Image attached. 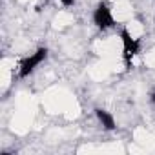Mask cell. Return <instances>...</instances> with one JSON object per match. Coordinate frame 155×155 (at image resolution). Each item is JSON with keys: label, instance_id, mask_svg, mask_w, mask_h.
I'll list each match as a JSON object with an SVG mask.
<instances>
[{"label": "cell", "instance_id": "cell-4", "mask_svg": "<svg viewBox=\"0 0 155 155\" xmlns=\"http://www.w3.org/2000/svg\"><path fill=\"white\" fill-rule=\"evenodd\" d=\"M95 115H97V119H99V122L102 124V128H104V130L111 131V130H115V128H117L115 117H113V115H111L110 111H106V110H101V108H97V110H95Z\"/></svg>", "mask_w": 155, "mask_h": 155}, {"label": "cell", "instance_id": "cell-3", "mask_svg": "<svg viewBox=\"0 0 155 155\" xmlns=\"http://www.w3.org/2000/svg\"><path fill=\"white\" fill-rule=\"evenodd\" d=\"M93 22L99 29H110L115 26V17H113V11L111 8L106 4V2H101L97 6V9L93 11Z\"/></svg>", "mask_w": 155, "mask_h": 155}, {"label": "cell", "instance_id": "cell-5", "mask_svg": "<svg viewBox=\"0 0 155 155\" xmlns=\"http://www.w3.org/2000/svg\"><path fill=\"white\" fill-rule=\"evenodd\" d=\"M60 2H62V4H64V6H71V4H73V2H75V0H60Z\"/></svg>", "mask_w": 155, "mask_h": 155}, {"label": "cell", "instance_id": "cell-2", "mask_svg": "<svg viewBox=\"0 0 155 155\" xmlns=\"http://www.w3.org/2000/svg\"><path fill=\"white\" fill-rule=\"evenodd\" d=\"M46 57H48V49L46 48H38L35 53H31L29 57H26L20 64H18V75L22 77H28V75H31L44 60H46Z\"/></svg>", "mask_w": 155, "mask_h": 155}, {"label": "cell", "instance_id": "cell-6", "mask_svg": "<svg viewBox=\"0 0 155 155\" xmlns=\"http://www.w3.org/2000/svg\"><path fill=\"white\" fill-rule=\"evenodd\" d=\"M150 101H151V104H155V91L151 93V99H150Z\"/></svg>", "mask_w": 155, "mask_h": 155}, {"label": "cell", "instance_id": "cell-1", "mask_svg": "<svg viewBox=\"0 0 155 155\" xmlns=\"http://www.w3.org/2000/svg\"><path fill=\"white\" fill-rule=\"evenodd\" d=\"M120 42H122V58L128 68L133 66L135 57L140 53V38L133 37L126 28L120 31Z\"/></svg>", "mask_w": 155, "mask_h": 155}]
</instances>
